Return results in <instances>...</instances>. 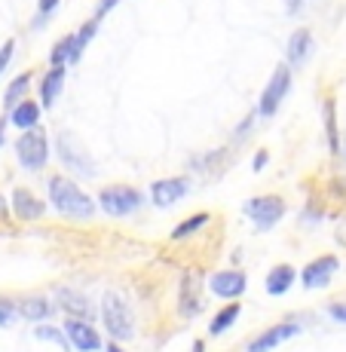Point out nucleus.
I'll return each instance as SVG.
<instances>
[{"mask_svg": "<svg viewBox=\"0 0 346 352\" xmlns=\"http://www.w3.org/2000/svg\"><path fill=\"white\" fill-rule=\"evenodd\" d=\"M325 132H328V147L340 151V135H337V117H334V101L325 98Z\"/></svg>", "mask_w": 346, "mask_h": 352, "instance_id": "nucleus-25", "label": "nucleus"}, {"mask_svg": "<svg viewBox=\"0 0 346 352\" xmlns=\"http://www.w3.org/2000/svg\"><path fill=\"white\" fill-rule=\"evenodd\" d=\"M288 89H291V67L276 65L273 77L267 80V89L261 92V101H257V113H261V117H273V113L279 111L282 98L288 96Z\"/></svg>", "mask_w": 346, "mask_h": 352, "instance_id": "nucleus-7", "label": "nucleus"}, {"mask_svg": "<svg viewBox=\"0 0 346 352\" xmlns=\"http://www.w3.org/2000/svg\"><path fill=\"white\" fill-rule=\"evenodd\" d=\"M16 157L25 168L40 172V168L50 162V138H46L43 129H28L22 132V138L16 141Z\"/></svg>", "mask_w": 346, "mask_h": 352, "instance_id": "nucleus-6", "label": "nucleus"}, {"mask_svg": "<svg viewBox=\"0 0 346 352\" xmlns=\"http://www.w3.org/2000/svg\"><path fill=\"white\" fill-rule=\"evenodd\" d=\"M242 212H246V218L252 221L261 233H267V230H273L285 218V199L282 196H252V199L242 206Z\"/></svg>", "mask_w": 346, "mask_h": 352, "instance_id": "nucleus-5", "label": "nucleus"}, {"mask_svg": "<svg viewBox=\"0 0 346 352\" xmlns=\"http://www.w3.org/2000/svg\"><path fill=\"white\" fill-rule=\"evenodd\" d=\"M28 89H31V71H28V74H19V77L12 80L10 89L3 92V104L12 111L16 104H22V101L28 98Z\"/></svg>", "mask_w": 346, "mask_h": 352, "instance_id": "nucleus-22", "label": "nucleus"}, {"mask_svg": "<svg viewBox=\"0 0 346 352\" xmlns=\"http://www.w3.org/2000/svg\"><path fill=\"white\" fill-rule=\"evenodd\" d=\"M101 322H105V331L111 334L113 343L135 337V316L117 291H105V297H101Z\"/></svg>", "mask_w": 346, "mask_h": 352, "instance_id": "nucleus-2", "label": "nucleus"}, {"mask_svg": "<svg viewBox=\"0 0 346 352\" xmlns=\"http://www.w3.org/2000/svg\"><path fill=\"white\" fill-rule=\"evenodd\" d=\"M62 331L67 337V346H74L77 352H101V349H105L101 334L92 328L89 322H83V319H67Z\"/></svg>", "mask_w": 346, "mask_h": 352, "instance_id": "nucleus-8", "label": "nucleus"}, {"mask_svg": "<svg viewBox=\"0 0 346 352\" xmlns=\"http://www.w3.org/2000/svg\"><path fill=\"white\" fill-rule=\"evenodd\" d=\"M19 313H22L25 319H31V322H43V319H50L52 316V307H50L46 297L34 294V297H28V300H22V309H19Z\"/></svg>", "mask_w": 346, "mask_h": 352, "instance_id": "nucleus-23", "label": "nucleus"}, {"mask_svg": "<svg viewBox=\"0 0 346 352\" xmlns=\"http://www.w3.org/2000/svg\"><path fill=\"white\" fill-rule=\"evenodd\" d=\"M190 190V178L178 175V178H162V181H153L151 184V202L157 208H169L175 202H181Z\"/></svg>", "mask_w": 346, "mask_h": 352, "instance_id": "nucleus-10", "label": "nucleus"}, {"mask_svg": "<svg viewBox=\"0 0 346 352\" xmlns=\"http://www.w3.org/2000/svg\"><path fill=\"white\" fill-rule=\"evenodd\" d=\"M337 267H340V261H337L334 254H322V257H316V261H310L307 267L301 270V282H303V288H325L331 279H334V273H337Z\"/></svg>", "mask_w": 346, "mask_h": 352, "instance_id": "nucleus-9", "label": "nucleus"}, {"mask_svg": "<svg viewBox=\"0 0 346 352\" xmlns=\"http://www.w3.org/2000/svg\"><path fill=\"white\" fill-rule=\"evenodd\" d=\"M12 52H16V40H6V43L0 46V74H3L6 65L12 62Z\"/></svg>", "mask_w": 346, "mask_h": 352, "instance_id": "nucleus-28", "label": "nucleus"}, {"mask_svg": "<svg viewBox=\"0 0 346 352\" xmlns=\"http://www.w3.org/2000/svg\"><path fill=\"white\" fill-rule=\"evenodd\" d=\"M12 316H16V309H12L10 300H0V324H10Z\"/></svg>", "mask_w": 346, "mask_h": 352, "instance_id": "nucleus-29", "label": "nucleus"}, {"mask_svg": "<svg viewBox=\"0 0 346 352\" xmlns=\"http://www.w3.org/2000/svg\"><path fill=\"white\" fill-rule=\"evenodd\" d=\"M193 352H206V346H202V343H193Z\"/></svg>", "mask_w": 346, "mask_h": 352, "instance_id": "nucleus-35", "label": "nucleus"}, {"mask_svg": "<svg viewBox=\"0 0 346 352\" xmlns=\"http://www.w3.org/2000/svg\"><path fill=\"white\" fill-rule=\"evenodd\" d=\"M50 202L62 218H71V221H89L95 218V199L83 187H77V181L65 178V175H52L50 184Z\"/></svg>", "mask_w": 346, "mask_h": 352, "instance_id": "nucleus-1", "label": "nucleus"}, {"mask_svg": "<svg viewBox=\"0 0 346 352\" xmlns=\"http://www.w3.org/2000/svg\"><path fill=\"white\" fill-rule=\"evenodd\" d=\"M98 206H101V212L113 214V218H126V214L138 212L144 206V193L126 184H111L98 193Z\"/></svg>", "mask_w": 346, "mask_h": 352, "instance_id": "nucleus-3", "label": "nucleus"}, {"mask_svg": "<svg viewBox=\"0 0 346 352\" xmlns=\"http://www.w3.org/2000/svg\"><path fill=\"white\" fill-rule=\"evenodd\" d=\"M34 337H37V340H52V343H58V346H65V349H67V337L56 328V324H37Z\"/></svg>", "mask_w": 346, "mask_h": 352, "instance_id": "nucleus-26", "label": "nucleus"}, {"mask_svg": "<svg viewBox=\"0 0 346 352\" xmlns=\"http://www.w3.org/2000/svg\"><path fill=\"white\" fill-rule=\"evenodd\" d=\"M301 334V324L297 322H279V324H273V328H267L261 337H255L252 343H248V352H270V349H276L279 343L285 340H291V337H297Z\"/></svg>", "mask_w": 346, "mask_h": 352, "instance_id": "nucleus-13", "label": "nucleus"}, {"mask_svg": "<svg viewBox=\"0 0 346 352\" xmlns=\"http://www.w3.org/2000/svg\"><path fill=\"white\" fill-rule=\"evenodd\" d=\"M208 221H212V214H208V212H202V214H190L187 221H181V224L172 230V239H187V236L199 233V230L206 227Z\"/></svg>", "mask_w": 346, "mask_h": 352, "instance_id": "nucleus-24", "label": "nucleus"}, {"mask_svg": "<svg viewBox=\"0 0 346 352\" xmlns=\"http://www.w3.org/2000/svg\"><path fill=\"white\" fill-rule=\"evenodd\" d=\"M3 135H6V120H0V144H3Z\"/></svg>", "mask_w": 346, "mask_h": 352, "instance_id": "nucleus-34", "label": "nucleus"}, {"mask_svg": "<svg viewBox=\"0 0 346 352\" xmlns=\"http://www.w3.org/2000/svg\"><path fill=\"white\" fill-rule=\"evenodd\" d=\"M328 313H331V319H337V322H346V303H331L328 307Z\"/></svg>", "mask_w": 346, "mask_h": 352, "instance_id": "nucleus-30", "label": "nucleus"}, {"mask_svg": "<svg viewBox=\"0 0 346 352\" xmlns=\"http://www.w3.org/2000/svg\"><path fill=\"white\" fill-rule=\"evenodd\" d=\"M239 313H242L239 303H227V307H224L221 313H215V319L208 322V334H212V337H221L224 331H230V328L236 324V319H239Z\"/></svg>", "mask_w": 346, "mask_h": 352, "instance_id": "nucleus-21", "label": "nucleus"}, {"mask_svg": "<svg viewBox=\"0 0 346 352\" xmlns=\"http://www.w3.org/2000/svg\"><path fill=\"white\" fill-rule=\"evenodd\" d=\"M105 352H123V349H120V343H107Z\"/></svg>", "mask_w": 346, "mask_h": 352, "instance_id": "nucleus-33", "label": "nucleus"}, {"mask_svg": "<svg viewBox=\"0 0 346 352\" xmlns=\"http://www.w3.org/2000/svg\"><path fill=\"white\" fill-rule=\"evenodd\" d=\"M10 123L19 126L22 132H28V129H37V123H40V104H37V101H31V98H25L22 104L12 107Z\"/></svg>", "mask_w": 346, "mask_h": 352, "instance_id": "nucleus-19", "label": "nucleus"}, {"mask_svg": "<svg viewBox=\"0 0 346 352\" xmlns=\"http://www.w3.org/2000/svg\"><path fill=\"white\" fill-rule=\"evenodd\" d=\"M6 214H10V206H6V199L0 196V218H6Z\"/></svg>", "mask_w": 346, "mask_h": 352, "instance_id": "nucleus-32", "label": "nucleus"}, {"mask_svg": "<svg viewBox=\"0 0 346 352\" xmlns=\"http://www.w3.org/2000/svg\"><path fill=\"white\" fill-rule=\"evenodd\" d=\"M178 307H181V316H196L202 307V279L196 270H187L181 276V288H178Z\"/></svg>", "mask_w": 346, "mask_h": 352, "instance_id": "nucleus-12", "label": "nucleus"}, {"mask_svg": "<svg viewBox=\"0 0 346 352\" xmlns=\"http://www.w3.org/2000/svg\"><path fill=\"white\" fill-rule=\"evenodd\" d=\"M208 288H212V294L224 297V300H236V297L246 294L248 279L242 270H218V273L208 279Z\"/></svg>", "mask_w": 346, "mask_h": 352, "instance_id": "nucleus-11", "label": "nucleus"}, {"mask_svg": "<svg viewBox=\"0 0 346 352\" xmlns=\"http://www.w3.org/2000/svg\"><path fill=\"white\" fill-rule=\"evenodd\" d=\"M263 166H267V151H257L255 153V172H261Z\"/></svg>", "mask_w": 346, "mask_h": 352, "instance_id": "nucleus-31", "label": "nucleus"}, {"mask_svg": "<svg viewBox=\"0 0 346 352\" xmlns=\"http://www.w3.org/2000/svg\"><path fill=\"white\" fill-rule=\"evenodd\" d=\"M56 303H58V309H65L71 319H83V322H89L92 319V303L86 300L83 294H77L74 288H58L56 291Z\"/></svg>", "mask_w": 346, "mask_h": 352, "instance_id": "nucleus-14", "label": "nucleus"}, {"mask_svg": "<svg viewBox=\"0 0 346 352\" xmlns=\"http://www.w3.org/2000/svg\"><path fill=\"white\" fill-rule=\"evenodd\" d=\"M98 25H101V19L98 16H92L89 22L83 25L77 34H74V50H71V62L67 65H77L80 58H83V52H86V46H89V40L95 37V31H98Z\"/></svg>", "mask_w": 346, "mask_h": 352, "instance_id": "nucleus-20", "label": "nucleus"}, {"mask_svg": "<svg viewBox=\"0 0 346 352\" xmlns=\"http://www.w3.org/2000/svg\"><path fill=\"white\" fill-rule=\"evenodd\" d=\"M58 3H62V0H37V25H43L46 19L58 10Z\"/></svg>", "mask_w": 346, "mask_h": 352, "instance_id": "nucleus-27", "label": "nucleus"}, {"mask_svg": "<svg viewBox=\"0 0 346 352\" xmlns=\"http://www.w3.org/2000/svg\"><path fill=\"white\" fill-rule=\"evenodd\" d=\"M12 212H16V218H22V221H40L46 214V206L31 190L16 187V190H12Z\"/></svg>", "mask_w": 346, "mask_h": 352, "instance_id": "nucleus-15", "label": "nucleus"}, {"mask_svg": "<svg viewBox=\"0 0 346 352\" xmlns=\"http://www.w3.org/2000/svg\"><path fill=\"white\" fill-rule=\"evenodd\" d=\"M56 151H58V160L65 162V168L77 172L80 178H92L95 175V166H92V157L89 151L83 147V141L71 132H58L56 135Z\"/></svg>", "mask_w": 346, "mask_h": 352, "instance_id": "nucleus-4", "label": "nucleus"}, {"mask_svg": "<svg viewBox=\"0 0 346 352\" xmlns=\"http://www.w3.org/2000/svg\"><path fill=\"white\" fill-rule=\"evenodd\" d=\"M62 86H65V67H50L43 74V83H40V104L52 107L62 96Z\"/></svg>", "mask_w": 346, "mask_h": 352, "instance_id": "nucleus-18", "label": "nucleus"}, {"mask_svg": "<svg viewBox=\"0 0 346 352\" xmlns=\"http://www.w3.org/2000/svg\"><path fill=\"white\" fill-rule=\"evenodd\" d=\"M294 279H297V270L291 267V263H279V267H273L267 273V294H273V297H282L285 291H288L291 285H294Z\"/></svg>", "mask_w": 346, "mask_h": 352, "instance_id": "nucleus-17", "label": "nucleus"}, {"mask_svg": "<svg viewBox=\"0 0 346 352\" xmlns=\"http://www.w3.org/2000/svg\"><path fill=\"white\" fill-rule=\"evenodd\" d=\"M343 157H346V144H343Z\"/></svg>", "mask_w": 346, "mask_h": 352, "instance_id": "nucleus-36", "label": "nucleus"}, {"mask_svg": "<svg viewBox=\"0 0 346 352\" xmlns=\"http://www.w3.org/2000/svg\"><path fill=\"white\" fill-rule=\"evenodd\" d=\"M313 52V31L310 28H297L288 40V67H303Z\"/></svg>", "mask_w": 346, "mask_h": 352, "instance_id": "nucleus-16", "label": "nucleus"}]
</instances>
